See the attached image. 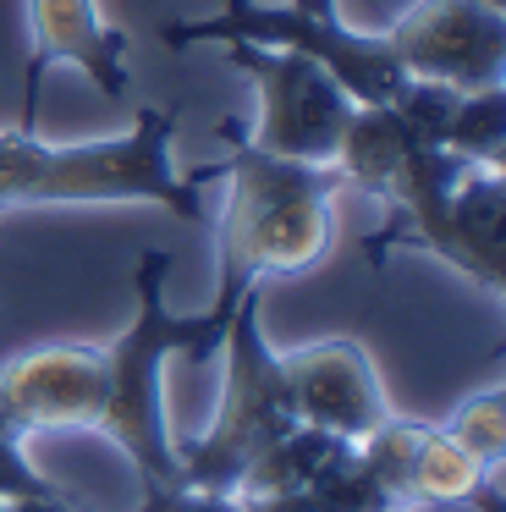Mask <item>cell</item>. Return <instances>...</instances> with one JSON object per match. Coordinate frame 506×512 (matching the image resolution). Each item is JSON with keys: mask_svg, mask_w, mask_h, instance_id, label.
Masks as SVG:
<instances>
[{"mask_svg": "<svg viewBox=\"0 0 506 512\" xmlns=\"http://www.w3.org/2000/svg\"><path fill=\"white\" fill-rule=\"evenodd\" d=\"M215 138L226 144V210H220V281L215 303L237 309L242 292H253L264 276H297L314 270L330 248V199H336V171L281 160L270 149L248 144L237 116H220Z\"/></svg>", "mask_w": 506, "mask_h": 512, "instance_id": "6da1fadb", "label": "cell"}, {"mask_svg": "<svg viewBox=\"0 0 506 512\" xmlns=\"http://www.w3.org/2000/svg\"><path fill=\"white\" fill-rule=\"evenodd\" d=\"M182 116L149 105L116 138L44 144L33 133H0V210L11 204H160L182 221H204V188L220 166L176 171L171 138Z\"/></svg>", "mask_w": 506, "mask_h": 512, "instance_id": "7a4b0ae2", "label": "cell"}, {"mask_svg": "<svg viewBox=\"0 0 506 512\" xmlns=\"http://www.w3.org/2000/svg\"><path fill=\"white\" fill-rule=\"evenodd\" d=\"M165 276H171V254H160V248L132 265L138 314L116 342L99 347L105 353L99 430L132 457L143 485H176V441L165 430V397H160L165 364L171 358L209 364L231 331V314H237V309H220V303H209L204 314H171L165 309Z\"/></svg>", "mask_w": 506, "mask_h": 512, "instance_id": "3957f363", "label": "cell"}, {"mask_svg": "<svg viewBox=\"0 0 506 512\" xmlns=\"http://www.w3.org/2000/svg\"><path fill=\"white\" fill-rule=\"evenodd\" d=\"M330 171H336V182L374 193V199H385L396 210V221L369 243L374 265H385V254L396 243L429 248V254H440L451 265V193L473 171L468 160L418 138L396 105H352Z\"/></svg>", "mask_w": 506, "mask_h": 512, "instance_id": "277c9868", "label": "cell"}, {"mask_svg": "<svg viewBox=\"0 0 506 512\" xmlns=\"http://www.w3.org/2000/svg\"><path fill=\"white\" fill-rule=\"evenodd\" d=\"M220 353H226V386H220L215 424L176 446V485L237 496V479L248 474L253 457L270 452L286 430H297L281 353L259 331V287L237 298V314H231Z\"/></svg>", "mask_w": 506, "mask_h": 512, "instance_id": "5b68a950", "label": "cell"}, {"mask_svg": "<svg viewBox=\"0 0 506 512\" xmlns=\"http://www.w3.org/2000/svg\"><path fill=\"white\" fill-rule=\"evenodd\" d=\"M160 39L171 50L187 45H231V39H248V45L264 50H297V56L319 61L330 78L347 89L352 105H391L396 94L407 89V72L396 67V56L385 50L380 34H358L341 17H314L297 12V6H264V0H226L220 12L209 17H176V23L160 28Z\"/></svg>", "mask_w": 506, "mask_h": 512, "instance_id": "8992f818", "label": "cell"}, {"mask_svg": "<svg viewBox=\"0 0 506 512\" xmlns=\"http://www.w3.org/2000/svg\"><path fill=\"white\" fill-rule=\"evenodd\" d=\"M220 50L259 94V122H253V133L242 127L248 144L270 149L281 160H303V166H336L341 133H347L352 116L347 89L297 50H264L248 39H231Z\"/></svg>", "mask_w": 506, "mask_h": 512, "instance_id": "52a82bcc", "label": "cell"}, {"mask_svg": "<svg viewBox=\"0 0 506 512\" xmlns=\"http://www.w3.org/2000/svg\"><path fill=\"white\" fill-rule=\"evenodd\" d=\"M380 39L418 83L490 89L506 78V6L490 0H418Z\"/></svg>", "mask_w": 506, "mask_h": 512, "instance_id": "ba28073f", "label": "cell"}, {"mask_svg": "<svg viewBox=\"0 0 506 512\" xmlns=\"http://www.w3.org/2000/svg\"><path fill=\"white\" fill-rule=\"evenodd\" d=\"M281 375H286V391H292L297 424H314V430L336 435V441L358 446L363 435H374L391 419L374 358L352 336H330V342L281 353Z\"/></svg>", "mask_w": 506, "mask_h": 512, "instance_id": "9c48e42d", "label": "cell"}, {"mask_svg": "<svg viewBox=\"0 0 506 512\" xmlns=\"http://www.w3.org/2000/svg\"><path fill=\"white\" fill-rule=\"evenodd\" d=\"M28 89H22V133L39 122V89L50 67H77L99 83L105 100H127V34L99 17L94 0H28Z\"/></svg>", "mask_w": 506, "mask_h": 512, "instance_id": "30bf717a", "label": "cell"}, {"mask_svg": "<svg viewBox=\"0 0 506 512\" xmlns=\"http://www.w3.org/2000/svg\"><path fill=\"white\" fill-rule=\"evenodd\" d=\"M506 177L501 171H479L457 182L451 193V265L473 276L484 292L506 287Z\"/></svg>", "mask_w": 506, "mask_h": 512, "instance_id": "8fae6325", "label": "cell"}, {"mask_svg": "<svg viewBox=\"0 0 506 512\" xmlns=\"http://www.w3.org/2000/svg\"><path fill=\"white\" fill-rule=\"evenodd\" d=\"M402 501H473L484 512H501L490 490V468L479 463L473 452H462L446 430L424 424L413 441V457H407V485Z\"/></svg>", "mask_w": 506, "mask_h": 512, "instance_id": "7c38bea8", "label": "cell"}, {"mask_svg": "<svg viewBox=\"0 0 506 512\" xmlns=\"http://www.w3.org/2000/svg\"><path fill=\"white\" fill-rule=\"evenodd\" d=\"M336 446H347V441L314 430V424H297V430H286L270 452L253 457L248 474L237 479V496L253 501V496H292V490H308V479L330 463Z\"/></svg>", "mask_w": 506, "mask_h": 512, "instance_id": "4fadbf2b", "label": "cell"}, {"mask_svg": "<svg viewBox=\"0 0 506 512\" xmlns=\"http://www.w3.org/2000/svg\"><path fill=\"white\" fill-rule=\"evenodd\" d=\"M446 149L479 171L506 166V89L501 83L457 94V111H451V127H446Z\"/></svg>", "mask_w": 506, "mask_h": 512, "instance_id": "5bb4252c", "label": "cell"}, {"mask_svg": "<svg viewBox=\"0 0 506 512\" xmlns=\"http://www.w3.org/2000/svg\"><path fill=\"white\" fill-rule=\"evenodd\" d=\"M446 435L462 452L479 457L484 468H501V452H506V397H501V386H490V391L462 402L457 419L446 424Z\"/></svg>", "mask_w": 506, "mask_h": 512, "instance_id": "9a60e30c", "label": "cell"}, {"mask_svg": "<svg viewBox=\"0 0 506 512\" xmlns=\"http://www.w3.org/2000/svg\"><path fill=\"white\" fill-rule=\"evenodd\" d=\"M22 496H61L39 468L28 463L22 452V435H6L0 430V501H22Z\"/></svg>", "mask_w": 506, "mask_h": 512, "instance_id": "2e32d148", "label": "cell"}, {"mask_svg": "<svg viewBox=\"0 0 506 512\" xmlns=\"http://www.w3.org/2000/svg\"><path fill=\"white\" fill-rule=\"evenodd\" d=\"M138 512H248L242 496H215V490L193 485H143Z\"/></svg>", "mask_w": 506, "mask_h": 512, "instance_id": "e0dca14e", "label": "cell"}, {"mask_svg": "<svg viewBox=\"0 0 506 512\" xmlns=\"http://www.w3.org/2000/svg\"><path fill=\"white\" fill-rule=\"evenodd\" d=\"M248 512H325L308 490H292V496H253V501H242Z\"/></svg>", "mask_w": 506, "mask_h": 512, "instance_id": "ac0fdd59", "label": "cell"}, {"mask_svg": "<svg viewBox=\"0 0 506 512\" xmlns=\"http://www.w3.org/2000/svg\"><path fill=\"white\" fill-rule=\"evenodd\" d=\"M0 512H83L66 496H22V501H0Z\"/></svg>", "mask_w": 506, "mask_h": 512, "instance_id": "d6986e66", "label": "cell"}, {"mask_svg": "<svg viewBox=\"0 0 506 512\" xmlns=\"http://www.w3.org/2000/svg\"><path fill=\"white\" fill-rule=\"evenodd\" d=\"M286 6H297V12H314V17H341L336 0H286Z\"/></svg>", "mask_w": 506, "mask_h": 512, "instance_id": "ffe728a7", "label": "cell"}, {"mask_svg": "<svg viewBox=\"0 0 506 512\" xmlns=\"http://www.w3.org/2000/svg\"><path fill=\"white\" fill-rule=\"evenodd\" d=\"M396 512H402V507H396Z\"/></svg>", "mask_w": 506, "mask_h": 512, "instance_id": "44dd1931", "label": "cell"}]
</instances>
